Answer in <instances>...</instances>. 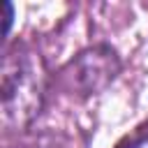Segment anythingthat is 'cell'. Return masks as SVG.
Instances as JSON below:
<instances>
[{
  "label": "cell",
  "mask_w": 148,
  "mask_h": 148,
  "mask_svg": "<svg viewBox=\"0 0 148 148\" xmlns=\"http://www.w3.org/2000/svg\"><path fill=\"white\" fill-rule=\"evenodd\" d=\"M74 67H76V81L83 86V90L86 92H97L109 81H113L120 62H118L113 49L95 46V49L83 51L76 58Z\"/></svg>",
  "instance_id": "6da1fadb"
},
{
  "label": "cell",
  "mask_w": 148,
  "mask_h": 148,
  "mask_svg": "<svg viewBox=\"0 0 148 148\" xmlns=\"http://www.w3.org/2000/svg\"><path fill=\"white\" fill-rule=\"evenodd\" d=\"M2 9H5V16H2V21H5L2 35L7 37V35H9V28H12V21H14V5H12V2H2Z\"/></svg>",
  "instance_id": "7a4b0ae2"
},
{
  "label": "cell",
  "mask_w": 148,
  "mask_h": 148,
  "mask_svg": "<svg viewBox=\"0 0 148 148\" xmlns=\"http://www.w3.org/2000/svg\"><path fill=\"white\" fill-rule=\"evenodd\" d=\"M120 148H148V136H141V139H132L127 146H120Z\"/></svg>",
  "instance_id": "3957f363"
}]
</instances>
